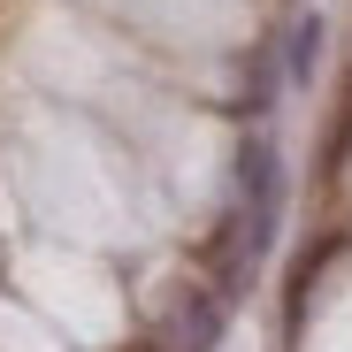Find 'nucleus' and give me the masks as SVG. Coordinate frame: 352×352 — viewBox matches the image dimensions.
Returning a JSON list of instances; mask_svg holds the SVG:
<instances>
[{
  "label": "nucleus",
  "instance_id": "1",
  "mask_svg": "<svg viewBox=\"0 0 352 352\" xmlns=\"http://www.w3.org/2000/svg\"><path fill=\"white\" fill-rule=\"evenodd\" d=\"M276 222H283V161L276 146H245L238 153V214H230V238H222V283L245 291L261 253L276 245Z\"/></svg>",
  "mask_w": 352,
  "mask_h": 352
},
{
  "label": "nucleus",
  "instance_id": "2",
  "mask_svg": "<svg viewBox=\"0 0 352 352\" xmlns=\"http://www.w3.org/2000/svg\"><path fill=\"white\" fill-rule=\"evenodd\" d=\"M222 291H199V283H184L168 299V314H161V352H214L222 344Z\"/></svg>",
  "mask_w": 352,
  "mask_h": 352
},
{
  "label": "nucleus",
  "instance_id": "3",
  "mask_svg": "<svg viewBox=\"0 0 352 352\" xmlns=\"http://www.w3.org/2000/svg\"><path fill=\"white\" fill-rule=\"evenodd\" d=\"M314 69H322V16H299V23H291V38H283V77L307 85Z\"/></svg>",
  "mask_w": 352,
  "mask_h": 352
}]
</instances>
